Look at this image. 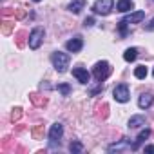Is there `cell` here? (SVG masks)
<instances>
[{
	"instance_id": "1",
	"label": "cell",
	"mask_w": 154,
	"mask_h": 154,
	"mask_svg": "<svg viewBox=\"0 0 154 154\" xmlns=\"http://www.w3.org/2000/svg\"><path fill=\"white\" fill-rule=\"evenodd\" d=\"M51 62H53V67H54L58 72H65V71H67V67H69L71 56H69L67 53H60V51H56V53H53Z\"/></svg>"
},
{
	"instance_id": "2",
	"label": "cell",
	"mask_w": 154,
	"mask_h": 154,
	"mask_svg": "<svg viewBox=\"0 0 154 154\" xmlns=\"http://www.w3.org/2000/svg\"><path fill=\"white\" fill-rule=\"evenodd\" d=\"M44 36H45V31H44V27H35L31 33H29V38H27V44H29V47L35 51V49H38L40 45H42V42H44Z\"/></svg>"
},
{
	"instance_id": "3",
	"label": "cell",
	"mask_w": 154,
	"mask_h": 154,
	"mask_svg": "<svg viewBox=\"0 0 154 154\" xmlns=\"http://www.w3.org/2000/svg\"><path fill=\"white\" fill-rule=\"evenodd\" d=\"M109 74H111V63L105 62V60H103V62H98V63L93 67V76H94L98 82H103Z\"/></svg>"
},
{
	"instance_id": "4",
	"label": "cell",
	"mask_w": 154,
	"mask_h": 154,
	"mask_svg": "<svg viewBox=\"0 0 154 154\" xmlns=\"http://www.w3.org/2000/svg\"><path fill=\"white\" fill-rule=\"evenodd\" d=\"M112 8H114V0H96L94 6H93V11L96 15L105 17V15H109L112 11Z\"/></svg>"
},
{
	"instance_id": "5",
	"label": "cell",
	"mask_w": 154,
	"mask_h": 154,
	"mask_svg": "<svg viewBox=\"0 0 154 154\" xmlns=\"http://www.w3.org/2000/svg\"><path fill=\"white\" fill-rule=\"evenodd\" d=\"M112 96H114V100H116V102H120V103L129 102V98H131L129 85H127V84H120V85H116V87H114V91H112Z\"/></svg>"
},
{
	"instance_id": "6",
	"label": "cell",
	"mask_w": 154,
	"mask_h": 154,
	"mask_svg": "<svg viewBox=\"0 0 154 154\" xmlns=\"http://www.w3.org/2000/svg\"><path fill=\"white\" fill-rule=\"evenodd\" d=\"M62 134H63V127H62V123H53L51 129H49V141H51V145L60 143Z\"/></svg>"
},
{
	"instance_id": "7",
	"label": "cell",
	"mask_w": 154,
	"mask_h": 154,
	"mask_svg": "<svg viewBox=\"0 0 154 154\" xmlns=\"http://www.w3.org/2000/svg\"><path fill=\"white\" fill-rule=\"evenodd\" d=\"M72 76H74L78 82H82V84H89V82H91V74H89V71L84 69V67H74V69H72Z\"/></svg>"
},
{
	"instance_id": "8",
	"label": "cell",
	"mask_w": 154,
	"mask_h": 154,
	"mask_svg": "<svg viewBox=\"0 0 154 154\" xmlns=\"http://www.w3.org/2000/svg\"><path fill=\"white\" fill-rule=\"evenodd\" d=\"M65 47H67L69 53H78V51H82V47H84L82 36H74V38H71V40H67Z\"/></svg>"
},
{
	"instance_id": "9",
	"label": "cell",
	"mask_w": 154,
	"mask_h": 154,
	"mask_svg": "<svg viewBox=\"0 0 154 154\" xmlns=\"http://www.w3.org/2000/svg\"><path fill=\"white\" fill-rule=\"evenodd\" d=\"M143 18H145V11H134V13L127 15L123 20H125L127 24H140Z\"/></svg>"
},
{
	"instance_id": "10",
	"label": "cell",
	"mask_w": 154,
	"mask_h": 154,
	"mask_svg": "<svg viewBox=\"0 0 154 154\" xmlns=\"http://www.w3.org/2000/svg\"><path fill=\"white\" fill-rule=\"evenodd\" d=\"M145 116L143 114H136V116H131V120H129V129H140V127H143L145 125Z\"/></svg>"
},
{
	"instance_id": "11",
	"label": "cell",
	"mask_w": 154,
	"mask_h": 154,
	"mask_svg": "<svg viewBox=\"0 0 154 154\" xmlns=\"http://www.w3.org/2000/svg\"><path fill=\"white\" fill-rule=\"evenodd\" d=\"M149 136H150V131H149V129H143V131H141V132L138 134L136 141H134V143L131 145V150H138V149H140V145H141V143H143V141H145V140H147Z\"/></svg>"
},
{
	"instance_id": "12",
	"label": "cell",
	"mask_w": 154,
	"mask_h": 154,
	"mask_svg": "<svg viewBox=\"0 0 154 154\" xmlns=\"http://www.w3.org/2000/svg\"><path fill=\"white\" fill-rule=\"evenodd\" d=\"M152 102H154V96L152 94H141L140 96V100H138V107L140 109H149L150 105H152Z\"/></svg>"
},
{
	"instance_id": "13",
	"label": "cell",
	"mask_w": 154,
	"mask_h": 154,
	"mask_svg": "<svg viewBox=\"0 0 154 154\" xmlns=\"http://www.w3.org/2000/svg\"><path fill=\"white\" fill-rule=\"evenodd\" d=\"M84 8H85V0H71V4H69V11L74 15H78Z\"/></svg>"
},
{
	"instance_id": "14",
	"label": "cell",
	"mask_w": 154,
	"mask_h": 154,
	"mask_svg": "<svg viewBox=\"0 0 154 154\" xmlns=\"http://www.w3.org/2000/svg\"><path fill=\"white\" fill-rule=\"evenodd\" d=\"M136 56H138V49H136V47H129V49H125V53H123V60H125V62H134Z\"/></svg>"
},
{
	"instance_id": "15",
	"label": "cell",
	"mask_w": 154,
	"mask_h": 154,
	"mask_svg": "<svg viewBox=\"0 0 154 154\" xmlns=\"http://www.w3.org/2000/svg\"><path fill=\"white\" fill-rule=\"evenodd\" d=\"M116 8H118V11H122V13H127V11H131L134 6H132L131 0H120V2L116 4Z\"/></svg>"
},
{
	"instance_id": "16",
	"label": "cell",
	"mask_w": 154,
	"mask_h": 154,
	"mask_svg": "<svg viewBox=\"0 0 154 154\" xmlns=\"http://www.w3.org/2000/svg\"><path fill=\"white\" fill-rule=\"evenodd\" d=\"M147 74H149V69L145 67V65H138L136 69H134V76L138 80H143V78H147Z\"/></svg>"
},
{
	"instance_id": "17",
	"label": "cell",
	"mask_w": 154,
	"mask_h": 154,
	"mask_svg": "<svg viewBox=\"0 0 154 154\" xmlns=\"http://www.w3.org/2000/svg\"><path fill=\"white\" fill-rule=\"evenodd\" d=\"M127 147L131 149V145H127V138H123L120 143H114V145H111L107 150H109V152H114V150H123V149H127Z\"/></svg>"
},
{
	"instance_id": "18",
	"label": "cell",
	"mask_w": 154,
	"mask_h": 154,
	"mask_svg": "<svg viewBox=\"0 0 154 154\" xmlns=\"http://www.w3.org/2000/svg\"><path fill=\"white\" fill-rule=\"evenodd\" d=\"M56 89H58L63 96H69V94H71V85H69V84H58Z\"/></svg>"
},
{
	"instance_id": "19",
	"label": "cell",
	"mask_w": 154,
	"mask_h": 154,
	"mask_svg": "<svg viewBox=\"0 0 154 154\" xmlns=\"http://www.w3.org/2000/svg\"><path fill=\"white\" fill-rule=\"evenodd\" d=\"M69 149H71V152H82V150H84V145H82L80 141H71Z\"/></svg>"
},
{
	"instance_id": "20",
	"label": "cell",
	"mask_w": 154,
	"mask_h": 154,
	"mask_svg": "<svg viewBox=\"0 0 154 154\" xmlns=\"http://www.w3.org/2000/svg\"><path fill=\"white\" fill-rule=\"evenodd\" d=\"M31 100H33L36 105H45V98H40L38 94H33V96H31Z\"/></svg>"
},
{
	"instance_id": "21",
	"label": "cell",
	"mask_w": 154,
	"mask_h": 154,
	"mask_svg": "<svg viewBox=\"0 0 154 154\" xmlns=\"http://www.w3.org/2000/svg\"><path fill=\"white\" fill-rule=\"evenodd\" d=\"M33 136H35L36 140H40V138H42V125H38V127L33 131Z\"/></svg>"
},
{
	"instance_id": "22",
	"label": "cell",
	"mask_w": 154,
	"mask_h": 154,
	"mask_svg": "<svg viewBox=\"0 0 154 154\" xmlns=\"http://www.w3.org/2000/svg\"><path fill=\"white\" fill-rule=\"evenodd\" d=\"M84 26H85V27H91V26H94V18H93V17H89V18H85V22H84Z\"/></svg>"
},
{
	"instance_id": "23",
	"label": "cell",
	"mask_w": 154,
	"mask_h": 154,
	"mask_svg": "<svg viewBox=\"0 0 154 154\" xmlns=\"http://www.w3.org/2000/svg\"><path fill=\"white\" fill-rule=\"evenodd\" d=\"M20 114H22V109H15V111H13V114H11V118H13V120H18V118H20Z\"/></svg>"
},
{
	"instance_id": "24",
	"label": "cell",
	"mask_w": 154,
	"mask_h": 154,
	"mask_svg": "<svg viewBox=\"0 0 154 154\" xmlns=\"http://www.w3.org/2000/svg\"><path fill=\"white\" fill-rule=\"evenodd\" d=\"M145 31H154V18H152V20L145 26Z\"/></svg>"
},
{
	"instance_id": "25",
	"label": "cell",
	"mask_w": 154,
	"mask_h": 154,
	"mask_svg": "<svg viewBox=\"0 0 154 154\" xmlns=\"http://www.w3.org/2000/svg\"><path fill=\"white\" fill-rule=\"evenodd\" d=\"M143 150H145V152H149V154H154V145H149V147H145Z\"/></svg>"
},
{
	"instance_id": "26",
	"label": "cell",
	"mask_w": 154,
	"mask_h": 154,
	"mask_svg": "<svg viewBox=\"0 0 154 154\" xmlns=\"http://www.w3.org/2000/svg\"><path fill=\"white\" fill-rule=\"evenodd\" d=\"M33 2H40V0H33Z\"/></svg>"
},
{
	"instance_id": "27",
	"label": "cell",
	"mask_w": 154,
	"mask_h": 154,
	"mask_svg": "<svg viewBox=\"0 0 154 154\" xmlns=\"http://www.w3.org/2000/svg\"><path fill=\"white\" fill-rule=\"evenodd\" d=\"M152 74H154V71H152Z\"/></svg>"
}]
</instances>
